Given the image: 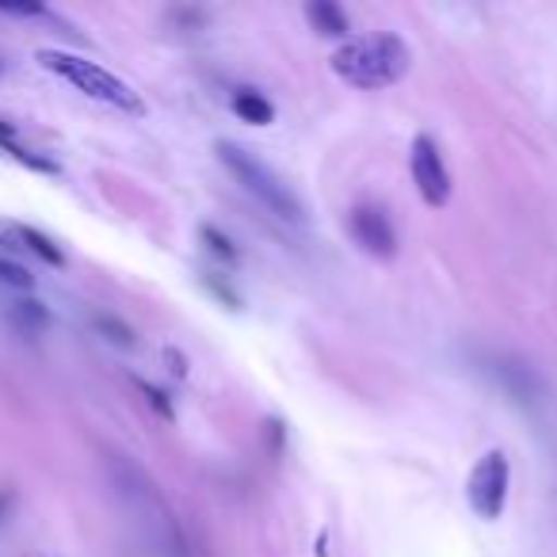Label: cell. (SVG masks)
I'll return each instance as SVG.
<instances>
[{"instance_id": "obj_1", "label": "cell", "mask_w": 557, "mask_h": 557, "mask_svg": "<svg viewBox=\"0 0 557 557\" xmlns=\"http://www.w3.org/2000/svg\"><path fill=\"white\" fill-rule=\"evenodd\" d=\"M409 47L397 35H363L348 39L333 54V70L356 88H389L409 73Z\"/></svg>"}, {"instance_id": "obj_2", "label": "cell", "mask_w": 557, "mask_h": 557, "mask_svg": "<svg viewBox=\"0 0 557 557\" xmlns=\"http://www.w3.org/2000/svg\"><path fill=\"white\" fill-rule=\"evenodd\" d=\"M35 58H39V65H47L50 73L70 81L77 92L92 96V100H100V103H111V108L126 111V115H146L141 96L134 92L126 81H119L115 73L103 70V65L88 62V58H77V54H65V50H39Z\"/></svg>"}, {"instance_id": "obj_3", "label": "cell", "mask_w": 557, "mask_h": 557, "mask_svg": "<svg viewBox=\"0 0 557 557\" xmlns=\"http://www.w3.org/2000/svg\"><path fill=\"white\" fill-rule=\"evenodd\" d=\"M218 157H222L225 169L237 176V184L245 187V191L252 195L260 207H268L271 214L283 218V222L302 225V218H306L302 202H298V195L290 191V187L283 184V180H278L275 172L268 169V164L256 161L252 153H245V149L233 146V141H222V146H218Z\"/></svg>"}, {"instance_id": "obj_4", "label": "cell", "mask_w": 557, "mask_h": 557, "mask_svg": "<svg viewBox=\"0 0 557 557\" xmlns=\"http://www.w3.org/2000/svg\"><path fill=\"white\" fill-rule=\"evenodd\" d=\"M508 485H511V466L504 450H488L481 455V462L473 466L470 481H466V500L481 519H500L504 504H508Z\"/></svg>"}, {"instance_id": "obj_5", "label": "cell", "mask_w": 557, "mask_h": 557, "mask_svg": "<svg viewBox=\"0 0 557 557\" xmlns=\"http://www.w3.org/2000/svg\"><path fill=\"white\" fill-rule=\"evenodd\" d=\"M409 164H412V184H417L420 199H424L432 210L447 207L450 202V172H447V161H443L440 146H435L428 134H420V138L412 141Z\"/></svg>"}, {"instance_id": "obj_6", "label": "cell", "mask_w": 557, "mask_h": 557, "mask_svg": "<svg viewBox=\"0 0 557 557\" xmlns=\"http://www.w3.org/2000/svg\"><path fill=\"white\" fill-rule=\"evenodd\" d=\"M348 230L356 237V245L363 248L367 256H379V260H389L397 252V233L389 225L386 210L379 207H356L348 214Z\"/></svg>"}, {"instance_id": "obj_7", "label": "cell", "mask_w": 557, "mask_h": 557, "mask_svg": "<svg viewBox=\"0 0 557 557\" xmlns=\"http://www.w3.org/2000/svg\"><path fill=\"white\" fill-rule=\"evenodd\" d=\"M0 245H16V248H27V252H35L39 260L54 263V268H62L65 256L62 248L54 245V240L47 237V233L32 230V225H12V222H0Z\"/></svg>"}, {"instance_id": "obj_8", "label": "cell", "mask_w": 557, "mask_h": 557, "mask_svg": "<svg viewBox=\"0 0 557 557\" xmlns=\"http://www.w3.org/2000/svg\"><path fill=\"white\" fill-rule=\"evenodd\" d=\"M0 149H4V153H9L12 161L27 164V169L47 172V176H58V164H54V161H47L42 153H35L32 146H24V141H20V134H16V126L4 123V119H0Z\"/></svg>"}, {"instance_id": "obj_9", "label": "cell", "mask_w": 557, "mask_h": 557, "mask_svg": "<svg viewBox=\"0 0 557 557\" xmlns=\"http://www.w3.org/2000/svg\"><path fill=\"white\" fill-rule=\"evenodd\" d=\"M233 115L245 119V123H252V126L275 123V108H271L268 96H260L256 88H237V92H233Z\"/></svg>"}, {"instance_id": "obj_10", "label": "cell", "mask_w": 557, "mask_h": 557, "mask_svg": "<svg viewBox=\"0 0 557 557\" xmlns=\"http://www.w3.org/2000/svg\"><path fill=\"white\" fill-rule=\"evenodd\" d=\"M306 20H310V24L318 27L321 35H329V39H348V32H351L348 16H344L336 4H329V0H318V4H310V9H306Z\"/></svg>"}, {"instance_id": "obj_11", "label": "cell", "mask_w": 557, "mask_h": 557, "mask_svg": "<svg viewBox=\"0 0 557 557\" xmlns=\"http://www.w3.org/2000/svg\"><path fill=\"white\" fill-rule=\"evenodd\" d=\"M202 240H207L210 252L222 256L225 263H237V248H233V240L225 237V233H218L214 225H202Z\"/></svg>"}, {"instance_id": "obj_12", "label": "cell", "mask_w": 557, "mask_h": 557, "mask_svg": "<svg viewBox=\"0 0 557 557\" xmlns=\"http://www.w3.org/2000/svg\"><path fill=\"white\" fill-rule=\"evenodd\" d=\"M0 283H4V287H16V290H32V283H35V278L27 275V271L20 268V263H12V260H0Z\"/></svg>"}, {"instance_id": "obj_13", "label": "cell", "mask_w": 557, "mask_h": 557, "mask_svg": "<svg viewBox=\"0 0 557 557\" xmlns=\"http://www.w3.org/2000/svg\"><path fill=\"white\" fill-rule=\"evenodd\" d=\"M16 321L20 325H27V329H42L50 321V313L42 310V302H16Z\"/></svg>"}, {"instance_id": "obj_14", "label": "cell", "mask_w": 557, "mask_h": 557, "mask_svg": "<svg viewBox=\"0 0 557 557\" xmlns=\"http://www.w3.org/2000/svg\"><path fill=\"white\" fill-rule=\"evenodd\" d=\"M96 325H100L103 333H111V341L123 344V348H131V344H134V333H131V329H126V325H119L115 318H100V321H96Z\"/></svg>"}, {"instance_id": "obj_15", "label": "cell", "mask_w": 557, "mask_h": 557, "mask_svg": "<svg viewBox=\"0 0 557 557\" xmlns=\"http://www.w3.org/2000/svg\"><path fill=\"white\" fill-rule=\"evenodd\" d=\"M12 504H16V493H12V488H0V523H4V519H9Z\"/></svg>"}]
</instances>
